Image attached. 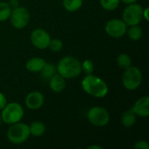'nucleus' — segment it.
Wrapping results in <instances>:
<instances>
[{"instance_id": "a211bd4d", "label": "nucleus", "mask_w": 149, "mask_h": 149, "mask_svg": "<svg viewBox=\"0 0 149 149\" xmlns=\"http://www.w3.org/2000/svg\"><path fill=\"white\" fill-rule=\"evenodd\" d=\"M127 32L128 38L131 40H134V41L140 40L142 38V35H143L142 28L141 26H139V24L131 25L130 28L128 30H127Z\"/></svg>"}, {"instance_id": "f257e3e1", "label": "nucleus", "mask_w": 149, "mask_h": 149, "mask_svg": "<svg viewBox=\"0 0 149 149\" xmlns=\"http://www.w3.org/2000/svg\"><path fill=\"white\" fill-rule=\"evenodd\" d=\"M81 86L87 94L95 98H104L108 93L107 84L101 78L93 74L86 75L83 79Z\"/></svg>"}, {"instance_id": "aec40b11", "label": "nucleus", "mask_w": 149, "mask_h": 149, "mask_svg": "<svg viewBox=\"0 0 149 149\" xmlns=\"http://www.w3.org/2000/svg\"><path fill=\"white\" fill-rule=\"evenodd\" d=\"M117 64L119 67L126 70L127 68L132 65V59L130 56L127 55V53H120L117 58Z\"/></svg>"}, {"instance_id": "423d86ee", "label": "nucleus", "mask_w": 149, "mask_h": 149, "mask_svg": "<svg viewBox=\"0 0 149 149\" xmlns=\"http://www.w3.org/2000/svg\"><path fill=\"white\" fill-rule=\"evenodd\" d=\"M143 7L139 3H130L123 11V21L127 26L139 24L143 19Z\"/></svg>"}, {"instance_id": "6e6552de", "label": "nucleus", "mask_w": 149, "mask_h": 149, "mask_svg": "<svg viewBox=\"0 0 149 149\" xmlns=\"http://www.w3.org/2000/svg\"><path fill=\"white\" fill-rule=\"evenodd\" d=\"M10 21L11 25L16 29L24 28L30 21V12L23 6H17L11 10L10 15Z\"/></svg>"}, {"instance_id": "20e7f679", "label": "nucleus", "mask_w": 149, "mask_h": 149, "mask_svg": "<svg viewBox=\"0 0 149 149\" xmlns=\"http://www.w3.org/2000/svg\"><path fill=\"white\" fill-rule=\"evenodd\" d=\"M24 114V108L22 106L17 102H11L6 104L5 107L2 109L1 118L2 121L6 124L11 125L17 122H19Z\"/></svg>"}, {"instance_id": "4468645a", "label": "nucleus", "mask_w": 149, "mask_h": 149, "mask_svg": "<svg viewBox=\"0 0 149 149\" xmlns=\"http://www.w3.org/2000/svg\"><path fill=\"white\" fill-rule=\"evenodd\" d=\"M46 61L39 57H34L26 62L25 67L31 72H39L45 66Z\"/></svg>"}, {"instance_id": "4be33fe9", "label": "nucleus", "mask_w": 149, "mask_h": 149, "mask_svg": "<svg viewBox=\"0 0 149 149\" xmlns=\"http://www.w3.org/2000/svg\"><path fill=\"white\" fill-rule=\"evenodd\" d=\"M120 0H100L101 7L108 11L114 10L120 5Z\"/></svg>"}, {"instance_id": "7c9ffc66", "label": "nucleus", "mask_w": 149, "mask_h": 149, "mask_svg": "<svg viewBox=\"0 0 149 149\" xmlns=\"http://www.w3.org/2000/svg\"><path fill=\"white\" fill-rule=\"evenodd\" d=\"M2 122V118H1V113H0V123Z\"/></svg>"}, {"instance_id": "1a4fd4ad", "label": "nucleus", "mask_w": 149, "mask_h": 149, "mask_svg": "<svg viewBox=\"0 0 149 149\" xmlns=\"http://www.w3.org/2000/svg\"><path fill=\"white\" fill-rule=\"evenodd\" d=\"M127 25L125 24V22L119 18H113L106 24L105 31L107 35L113 38H121L127 33Z\"/></svg>"}, {"instance_id": "dca6fc26", "label": "nucleus", "mask_w": 149, "mask_h": 149, "mask_svg": "<svg viewBox=\"0 0 149 149\" xmlns=\"http://www.w3.org/2000/svg\"><path fill=\"white\" fill-rule=\"evenodd\" d=\"M41 73V78L44 80L49 81V79L54 75L56 74L57 72V67L54 64L52 63H45V66L43 67V69L39 72Z\"/></svg>"}, {"instance_id": "7ed1b4c3", "label": "nucleus", "mask_w": 149, "mask_h": 149, "mask_svg": "<svg viewBox=\"0 0 149 149\" xmlns=\"http://www.w3.org/2000/svg\"><path fill=\"white\" fill-rule=\"evenodd\" d=\"M6 135L10 142L15 145H20L25 142L31 135L29 126L20 121L11 124Z\"/></svg>"}, {"instance_id": "cd10ccee", "label": "nucleus", "mask_w": 149, "mask_h": 149, "mask_svg": "<svg viewBox=\"0 0 149 149\" xmlns=\"http://www.w3.org/2000/svg\"><path fill=\"white\" fill-rule=\"evenodd\" d=\"M9 4H10V6L11 9L16 8V7L18 6V1H17V0H10Z\"/></svg>"}, {"instance_id": "9d476101", "label": "nucleus", "mask_w": 149, "mask_h": 149, "mask_svg": "<svg viewBox=\"0 0 149 149\" xmlns=\"http://www.w3.org/2000/svg\"><path fill=\"white\" fill-rule=\"evenodd\" d=\"M51 40V37L49 33L41 28H38L32 31L31 34V42L38 49L44 50L48 48L49 43Z\"/></svg>"}, {"instance_id": "b1692460", "label": "nucleus", "mask_w": 149, "mask_h": 149, "mask_svg": "<svg viewBox=\"0 0 149 149\" xmlns=\"http://www.w3.org/2000/svg\"><path fill=\"white\" fill-rule=\"evenodd\" d=\"M81 70L82 72H84L86 75L88 74H93V72L94 70V66H93V63L92 60L90 59H86L83 61V63L81 64Z\"/></svg>"}, {"instance_id": "c85d7f7f", "label": "nucleus", "mask_w": 149, "mask_h": 149, "mask_svg": "<svg viewBox=\"0 0 149 149\" xmlns=\"http://www.w3.org/2000/svg\"><path fill=\"white\" fill-rule=\"evenodd\" d=\"M122 3H126V4H130V3H136L138 0H120Z\"/></svg>"}, {"instance_id": "2eb2a0df", "label": "nucleus", "mask_w": 149, "mask_h": 149, "mask_svg": "<svg viewBox=\"0 0 149 149\" xmlns=\"http://www.w3.org/2000/svg\"><path fill=\"white\" fill-rule=\"evenodd\" d=\"M29 129L31 135H32L33 137H40L45 134L46 127L45 124L41 121H33L29 126Z\"/></svg>"}, {"instance_id": "c756f323", "label": "nucleus", "mask_w": 149, "mask_h": 149, "mask_svg": "<svg viewBox=\"0 0 149 149\" xmlns=\"http://www.w3.org/2000/svg\"><path fill=\"white\" fill-rule=\"evenodd\" d=\"M88 149H102V147L100 146H96V145H93L88 147Z\"/></svg>"}, {"instance_id": "a878e982", "label": "nucleus", "mask_w": 149, "mask_h": 149, "mask_svg": "<svg viewBox=\"0 0 149 149\" xmlns=\"http://www.w3.org/2000/svg\"><path fill=\"white\" fill-rule=\"evenodd\" d=\"M7 104V100H6V97L4 96V94L3 93L0 92V110H2L5 105Z\"/></svg>"}, {"instance_id": "0eeeda50", "label": "nucleus", "mask_w": 149, "mask_h": 149, "mask_svg": "<svg viewBox=\"0 0 149 149\" xmlns=\"http://www.w3.org/2000/svg\"><path fill=\"white\" fill-rule=\"evenodd\" d=\"M87 120L93 126L104 127L109 123L110 114L105 107H93L87 113Z\"/></svg>"}, {"instance_id": "f8f14e48", "label": "nucleus", "mask_w": 149, "mask_h": 149, "mask_svg": "<svg viewBox=\"0 0 149 149\" xmlns=\"http://www.w3.org/2000/svg\"><path fill=\"white\" fill-rule=\"evenodd\" d=\"M136 116L146 118L149 115V97L144 96L139 99L132 107Z\"/></svg>"}, {"instance_id": "f3484780", "label": "nucleus", "mask_w": 149, "mask_h": 149, "mask_svg": "<svg viewBox=\"0 0 149 149\" xmlns=\"http://www.w3.org/2000/svg\"><path fill=\"white\" fill-rule=\"evenodd\" d=\"M136 122V114L131 109L127 110L121 116V123L126 127H131Z\"/></svg>"}, {"instance_id": "bb28decb", "label": "nucleus", "mask_w": 149, "mask_h": 149, "mask_svg": "<svg viewBox=\"0 0 149 149\" xmlns=\"http://www.w3.org/2000/svg\"><path fill=\"white\" fill-rule=\"evenodd\" d=\"M148 7H147V8H143V13H142V16H143V18H145L147 21H148L149 20V17H148Z\"/></svg>"}, {"instance_id": "5701e85b", "label": "nucleus", "mask_w": 149, "mask_h": 149, "mask_svg": "<svg viewBox=\"0 0 149 149\" xmlns=\"http://www.w3.org/2000/svg\"><path fill=\"white\" fill-rule=\"evenodd\" d=\"M48 47L50 48V50L52 52H60L62 50V48H63V43L58 38H52V39L51 38Z\"/></svg>"}, {"instance_id": "6ab92c4d", "label": "nucleus", "mask_w": 149, "mask_h": 149, "mask_svg": "<svg viewBox=\"0 0 149 149\" xmlns=\"http://www.w3.org/2000/svg\"><path fill=\"white\" fill-rule=\"evenodd\" d=\"M83 0H63V6L69 12L77 11L81 8Z\"/></svg>"}, {"instance_id": "f03ea898", "label": "nucleus", "mask_w": 149, "mask_h": 149, "mask_svg": "<svg viewBox=\"0 0 149 149\" xmlns=\"http://www.w3.org/2000/svg\"><path fill=\"white\" fill-rule=\"evenodd\" d=\"M57 72L65 79H74L78 77L81 70V63L74 57L66 56L62 58L57 64Z\"/></svg>"}, {"instance_id": "9b49d317", "label": "nucleus", "mask_w": 149, "mask_h": 149, "mask_svg": "<svg viewBox=\"0 0 149 149\" xmlns=\"http://www.w3.org/2000/svg\"><path fill=\"white\" fill-rule=\"evenodd\" d=\"M45 103V97L42 93L34 91L30 93L25 98V105L31 110H38Z\"/></svg>"}, {"instance_id": "ddd939ff", "label": "nucleus", "mask_w": 149, "mask_h": 149, "mask_svg": "<svg viewBox=\"0 0 149 149\" xmlns=\"http://www.w3.org/2000/svg\"><path fill=\"white\" fill-rule=\"evenodd\" d=\"M48 82H49V86H50V88L52 89V91H53L54 93H58L63 92L66 86L65 79L64 77H62L60 74H58V72L56 74H54L49 79Z\"/></svg>"}, {"instance_id": "39448f33", "label": "nucleus", "mask_w": 149, "mask_h": 149, "mask_svg": "<svg viewBox=\"0 0 149 149\" xmlns=\"http://www.w3.org/2000/svg\"><path fill=\"white\" fill-rule=\"evenodd\" d=\"M142 82L141 71L135 66H130L125 70L122 77V83L126 89L134 91L137 89Z\"/></svg>"}, {"instance_id": "412c9836", "label": "nucleus", "mask_w": 149, "mask_h": 149, "mask_svg": "<svg viewBox=\"0 0 149 149\" xmlns=\"http://www.w3.org/2000/svg\"><path fill=\"white\" fill-rule=\"evenodd\" d=\"M11 10L12 9L10 8L9 3L0 2V22L9 19Z\"/></svg>"}, {"instance_id": "393cba45", "label": "nucleus", "mask_w": 149, "mask_h": 149, "mask_svg": "<svg viewBox=\"0 0 149 149\" xmlns=\"http://www.w3.org/2000/svg\"><path fill=\"white\" fill-rule=\"evenodd\" d=\"M134 148L137 149H149V144L146 141H139L135 143Z\"/></svg>"}]
</instances>
